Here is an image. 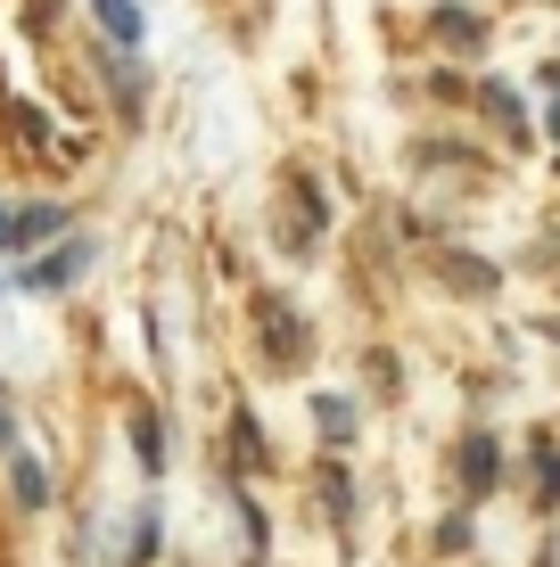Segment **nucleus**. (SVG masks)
<instances>
[{
	"mask_svg": "<svg viewBox=\"0 0 560 567\" xmlns=\"http://www.w3.org/2000/svg\"><path fill=\"white\" fill-rule=\"evenodd\" d=\"M58 230H67V206H0V247H9V256H17V247H33V239H58Z\"/></svg>",
	"mask_w": 560,
	"mask_h": 567,
	"instance_id": "1",
	"label": "nucleus"
},
{
	"mask_svg": "<svg viewBox=\"0 0 560 567\" xmlns=\"http://www.w3.org/2000/svg\"><path fill=\"white\" fill-rule=\"evenodd\" d=\"M74 271H83V239H74V247L58 239V247H50L42 264H26V280H17V288H33V297H50V288H67Z\"/></svg>",
	"mask_w": 560,
	"mask_h": 567,
	"instance_id": "2",
	"label": "nucleus"
},
{
	"mask_svg": "<svg viewBox=\"0 0 560 567\" xmlns=\"http://www.w3.org/2000/svg\"><path fill=\"white\" fill-rule=\"evenodd\" d=\"M461 485H470V494H487V485H495V436L461 444Z\"/></svg>",
	"mask_w": 560,
	"mask_h": 567,
	"instance_id": "3",
	"label": "nucleus"
},
{
	"mask_svg": "<svg viewBox=\"0 0 560 567\" xmlns=\"http://www.w3.org/2000/svg\"><path fill=\"white\" fill-rule=\"evenodd\" d=\"M132 453H141V468H149V477L165 468V436H157V412H141V420H132Z\"/></svg>",
	"mask_w": 560,
	"mask_h": 567,
	"instance_id": "4",
	"label": "nucleus"
},
{
	"mask_svg": "<svg viewBox=\"0 0 560 567\" xmlns=\"http://www.w3.org/2000/svg\"><path fill=\"white\" fill-rule=\"evenodd\" d=\"M314 427H322V436H338V444H346V436H355V403L322 395V403H314Z\"/></svg>",
	"mask_w": 560,
	"mask_h": 567,
	"instance_id": "5",
	"label": "nucleus"
},
{
	"mask_svg": "<svg viewBox=\"0 0 560 567\" xmlns=\"http://www.w3.org/2000/svg\"><path fill=\"white\" fill-rule=\"evenodd\" d=\"M100 17H108V33H115V42H141V9H132V0H100Z\"/></svg>",
	"mask_w": 560,
	"mask_h": 567,
	"instance_id": "6",
	"label": "nucleus"
},
{
	"mask_svg": "<svg viewBox=\"0 0 560 567\" xmlns=\"http://www.w3.org/2000/svg\"><path fill=\"white\" fill-rule=\"evenodd\" d=\"M17 502H26V511H42V502H50V477H42V461H17Z\"/></svg>",
	"mask_w": 560,
	"mask_h": 567,
	"instance_id": "7",
	"label": "nucleus"
},
{
	"mask_svg": "<svg viewBox=\"0 0 560 567\" xmlns=\"http://www.w3.org/2000/svg\"><path fill=\"white\" fill-rule=\"evenodd\" d=\"M478 100H487V115H495V124H503V132H528V124H519V100H511L503 83H487V91H478Z\"/></svg>",
	"mask_w": 560,
	"mask_h": 567,
	"instance_id": "8",
	"label": "nucleus"
},
{
	"mask_svg": "<svg viewBox=\"0 0 560 567\" xmlns=\"http://www.w3.org/2000/svg\"><path fill=\"white\" fill-rule=\"evenodd\" d=\"M437 33H446V42H487V25H478V17H461V9H446V17H437Z\"/></svg>",
	"mask_w": 560,
	"mask_h": 567,
	"instance_id": "9",
	"label": "nucleus"
},
{
	"mask_svg": "<svg viewBox=\"0 0 560 567\" xmlns=\"http://www.w3.org/2000/svg\"><path fill=\"white\" fill-rule=\"evenodd\" d=\"M264 329H281V362H305V329L288 312H264Z\"/></svg>",
	"mask_w": 560,
	"mask_h": 567,
	"instance_id": "10",
	"label": "nucleus"
},
{
	"mask_svg": "<svg viewBox=\"0 0 560 567\" xmlns=\"http://www.w3.org/2000/svg\"><path fill=\"white\" fill-rule=\"evenodd\" d=\"M536 494H544V502H560V453H552V444L536 453Z\"/></svg>",
	"mask_w": 560,
	"mask_h": 567,
	"instance_id": "11",
	"label": "nucleus"
},
{
	"mask_svg": "<svg viewBox=\"0 0 560 567\" xmlns=\"http://www.w3.org/2000/svg\"><path fill=\"white\" fill-rule=\"evenodd\" d=\"M544 83H552V141H560V66L544 74Z\"/></svg>",
	"mask_w": 560,
	"mask_h": 567,
	"instance_id": "12",
	"label": "nucleus"
}]
</instances>
